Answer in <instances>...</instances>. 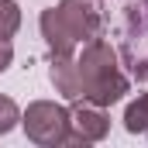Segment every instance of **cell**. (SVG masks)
Returning <instances> with one entry per match:
<instances>
[{
	"label": "cell",
	"mask_w": 148,
	"mask_h": 148,
	"mask_svg": "<svg viewBox=\"0 0 148 148\" xmlns=\"http://www.w3.org/2000/svg\"><path fill=\"white\" fill-rule=\"evenodd\" d=\"M21 121V110H17V103L10 100V97H0V134H7V131H14V124Z\"/></svg>",
	"instance_id": "cell-8"
},
{
	"label": "cell",
	"mask_w": 148,
	"mask_h": 148,
	"mask_svg": "<svg viewBox=\"0 0 148 148\" xmlns=\"http://www.w3.org/2000/svg\"><path fill=\"white\" fill-rule=\"evenodd\" d=\"M124 124H127V131H131V134L148 131V93H145V97H138V100L127 107V114H124Z\"/></svg>",
	"instance_id": "cell-7"
},
{
	"label": "cell",
	"mask_w": 148,
	"mask_h": 148,
	"mask_svg": "<svg viewBox=\"0 0 148 148\" xmlns=\"http://www.w3.org/2000/svg\"><path fill=\"white\" fill-rule=\"evenodd\" d=\"M52 83L66 100H79V76H76V55H52Z\"/></svg>",
	"instance_id": "cell-5"
},
{
	"label": "cell",
	"mask_w": 148,
	"mask_h": 148,
	"mask_svg": "<svg viewBox=\"0 0 148 148\" xmlns=\"http://www.w3.org/2000/svg\"><path fill=\"white\" fill-rule=\"evenodd\" d=\"M21 28V7L14 0H0V38H14Z\"/></svg>",
	"instance_id": "cell-6"
},
{
	"label": "cell",
	"mask_w": 148,
	"mask_h": 148,
	"mask_svg": "<svg viewBox=\"0 0 148 148\" xmlns=\"http://www.w3.org/2000/svg\"><path fill=\"white\" fill-rule=\"evenodd\" d=\"M41 38L48 41L52 55H76L79 45L100 31V14L90 7V0H62L59 7L41 10Z\"/></svg>",
	"instance_id": "cell-2"
},
{
	"label": "cell",
	"mask_w": 148,
	"mask_h": 148,
	"mask_svg": "<svg viewBox=\"0 0 148 148\" xmlns=\"http://www.w3.org/2000/svg\"><path fill=\"white\" fill-rule=\"evenodd\" d=\"M10 62H14V45H10V38H0V73H3Z\"/></svg>",
	"instance_id": "cell-9"
},
{
	"label": "cell",
	"mask_w": 148,
	"mask_h": 148,
	"mask_svg": "<svg viewBox=\"0 0 148 148\" xmlns=\"http://www.w3.org/2000/svg\"><path fill=\"white\" fill-rule=\"evenodd\" d=\"M69 117L73 114L62 103L35 100V103H28V110L21 114V124H24V131H28V138L35 145H62V141H73Z\"/></svg>",
	"instance_id": "cell-3"
},
{
	"label": "cell",
	"mask_w": 148,
	"mask_h": 148,
	"mask_svg": "<svg viewBox=\"0 0 148 148\" xmlns=\"http://www.w3.org/2000/svg\"><path fill=\"white\" fill-rule=\"evenodd\" d=\"M76 76H79V100L86 103L110 107L127 93V79L117 69V52L100 38H90L76 55Z\"/></svg>",
	"instance_id": "cell-1"
},
{
	"label": "cell",
	"mask_w": 148,
	"mask_h": 148,
	"mask_svg": "<svg viewBox=\"0 0 148 148\" xmlns=\"http://www.w3.org/2000/svg\"><path fill=\"white\" fill-rule=\"evenodd\" d=\"M69 127H73V141H103L107 131H110V121H107L103 107H97V103L86 107V103H83V107L73 110Z\"/></svg>",
	"instance_id": "cell-4"
}]
</instances>
